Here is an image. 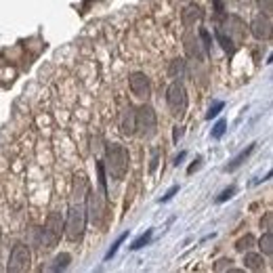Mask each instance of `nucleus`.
<instances>
[{
  "label": "nucleus",
  "instance_id": "obj_1",
  "mask_svg": "<svg viewBox=\"0 0 273 273\" xmlns=\"http://www.w3.org/2000/svg\"><path fill=\"white\" fill-rule=\"evenodd\" d=\"M86 229V202H72L63 221V235L69 242H80Z\"/></svg>",
  "mask_w": 273,
  "mask_h": 273
},
{
  "label": "nucleus",
  "instance_id": "obj_2",
  "mask_svg": "<svg viewBox=\"0 0 273 273\" xmlns=\"http://www.w3.org/2000/svg\"><path fill=\"white\" fill-rule=\"evenodd\" d=\"M128 151L124 145L120 143H108L105 145V160H103V166L105 170H108V174L112 176V179L120 181L124 179V174L128 170Z\"/></svg>",
  "mask_w": 273,
  "mask_h": 273
},
{
  "label": "nucleus",
  "instance_id": "obj_3",
  "mask_svg": "<svg viewBox=\"0 0 273 273\" xmlns=\"http://www.w3.org/2000/svg\"><path fill=\"white\" fill-rule=\"evenodd\" d=\"M135 133L143 139H151L158 133V116L149 103H143L139 110H135Z\"/></svg>",
  "mask_w": 273,
  "mask_h": 273
},
{
  "label": "nucleus",
  "instance_id": "obj_4",
  "mask_svg": "<svg viewBox=\"0 0 273 273\" xmlns=\"http://www.w3.org/2000/svg\"><path fill=\"white\" fill-rule=\"evenodd\" d=\"M61 233H63V217L59 210H55L46 219L44 229H40V248L53 250L59 244V240H61Z\"/></svg>",
  "mask_w": 273,
  "mask_h": 273
},
{
  "label": "nucleus",
  "instance_id": "obj_5",
  "mask_svg": "<svg viewBox=\"0 0 273 273\" xmlns=\"http://www.w3.org/2000/svg\"><path fill=\"white\" fill-rule=\"evenodd\" d=\"M105 202H108V187L99 185V192L86 194V219H90L95 227H101V223H103Z\"/></svg>",
  "mask_w": 273,
  "mask_h": 273
},
{
  "label": "nucleus",
  "instance_id": "obj_6",
  "mask_svg": "<svg viewBox=\"0 0 273 273\" xmlns=\"http://www.w3.org/2000/svg\"><path fill=\"white\" fill-rule=\"evenodd\" d=\"M166 105L172 116H183L187 112V90L181 80H172L168 90H166Z\"/></svg>",
  "mask_w": 273,
  "mask_h": 273
},
{
  "label": "nucleus",
  "instance_id": "obj_7",
  "mask_svg": "<svg viewBox=\"0 0 273 273\" xmlns=\"http://www.w3.org/2000/svg\"><path fill=\"white\" fill-rule=\"evenodd\" d=\"M32 267V252H30V246L26 244H17L13 250H11V256H9V265L7 269L11 273H23Z\"/></svg>",
  "mask_w": 273,
  "mask_h": 273
},
{
  "label": "nucleus",
  "instance_id": "obj_8",
  "mask_svg": "<svg viewBox=\"0 0 273 273\" xmlns=\"http://www.w3.org/2000/svg\"><path fill=\"white\" fill-rule=\"evenodd\" d=\"M128 84H130V90H133V95L137 99H143L147 101L149 95H151V82L147 78V74L143 72H133L128 76Z\"/></svg>",
  "mask_w": 273,
  "mask_h": 273
},
{
  "label": "nucleus",
  "instance_id": "obj_9",
  "mask_svg": "<svg viewBox=\"0 0 273 273\" xmlns=\"http://www.w3.org/2000/svg\"><path fill=\"white\" fill-rule=\"evenodd\" d=\"M250 32H252V36L258 38V40H267L271 38V17L265 15V13H260L252 19L250 23Z\"/></svg>",
  "mask_w": 273,
  "mask_h": 273
},
{
  "label": "nucleus",
  "instance_id": "obj_10",
  "mask_svg": "<svg viewBox=\"0 0 273 273\" xmlns=\"http://www.w3.org/2000/svg\"><path fill=\"white\" fill-rule=\"evenodd\" d=\"M183 42H185V51H187L189 59H196V61H202V59H204L206 51H204V46H202V40L194 36L192 30H187V34L183 36Z\"/></svg>",
  "mask_w": 273,
  "mask_h": 273
},
{
  "label": "nucleus",
  "instance_id": "obj_11",
  "mask_svg": "<svg viewBox=\"0 0 273 273\" xmlns=\"http://www.w3.org/2000/svg\"><path fill=\"white\" fill-rule=\"evenodd\" d=\"M120 130L128 137L135 135V105L133 103H126L120 114Z\"/></svg>",
  "mask_w": 273,
  "mask_h": 273
},
{
  "label": "nucleus",
  "instance_id": "obj_12",
  "mask_svg": "<svg viewBox=\"0 0 273 273\" xmlns=\"http://www.w3.org/2000/svg\"><path fill=\"white\" fill-rule=\"evenodd\" d=\"M202 17H204V13H202L200 5H187L183 11V26L187 30H192L198 21H202Z\"/></svg>",
  "mask_w": 273,
  "mask_h": 273
},
{
  "label": "nucleus",
  "instance_id": "obj_13",
  "mask_svg": "<svg viewBox=\"0 0 273 273\" xmlns=\"http://www.w3.org/2000/svg\"><path fill=\"white\" fill-rule=\"evenodd\" d=\"M256 149V143H250V145H248L246 149H242L240 153H237V156L227 164V166H225V172H233V170H237V168H240V166L248 160V158H250L252 156V151Z\"/></svg>",
  "mask_w": 273,
  "mask_h": 273
},
{
  "label": "nucleus",
  "instance_id": "obj_14",
  "mask_svg": "<svg viewBox=\"0 0 273 273\" xmlns=\"http://www.w3.org/2000/svg\"><path fill=\"white\" fill-rule=\"evenodd\" d=\"M244 265L248 269H252V271H260V269H263V265H265V258H263V254H256V252H248L246 250Z\"/></svg>",
  "mask_w": 273,
  "mask_h": 273
},
{
  "label": "nucleus",
  "instance_id": "obj_15",
  "mask_svg": "<svg viewBox=\"0 0 273 273\" xmlns=\"http://www.w3.org/2000/svg\"><path fill=\"white\" fill-rule=\"evenodd\" d=\"M187 72V63L183 61V59H172L170 65H168V76L172 80H181Z\"/></svg>",
  "mask_w": 273,
  "mask_h": 273
},
{
  "label": "nucleus",
  "instance_id": "obj_16",
  "mask_svg": "<svg viewBox=\"0 0 273 273\" xmlns=\"http://www.w3.org/2000/svg\"><path fill=\"white\" fill-rule=\"evenodd\" d=\"M258 248H260V254L263 256H273V231L267 229L263 233V237L258 240Z\"/></svg>",
  "mask_w": 273,
  "mask_h": 273
},
{
  "label": "nucleus",
  "instance_id": "obj_17",
  "mask_svg": "<svg viewBox=\"0 0 273 273\" xmlns=\"http://www.w3.org/2000/svg\"><path fill=\"white\" fill-rule=\"evenodd\" d=\"M215 34H217L219 44L223 46L225 51H227V53H233V51H235V42H233V38H231V36H227V34H225L221 28H217V30H215Z\"/></svg>",
  "mask_w": 273,
  "mask_h": 273
},
{
  "label": "nucleus",
  "instance_id": "obj_18",
  "mask_svg": "<svg viewBox=\"0 0 273 273\" xmlns=\"http://www.w3.org/2000/svg\"><path fill=\"white\" fill-rule=\"evenodd\" d=\"M256 244V240H254V235H250V233H246L244 237H240V240L235 242V250L237 252H246V250H250V248Z\"/></svg>",
  "mask_w": 273,
  "mask_h": 273
},
{
  "label": "nucleus",
  "instance_id": "obj_19",
  "mask_svg": "<svg viewBox=\"0 0 273 273\" xmlns=\"http://www.w3.org/2000/svg\"><path fill=\"white\" fill-rule=\"evenodd\" d=\"M69 260H72V254H67V252H61V254H57L55 260H53V265H51V271H61L69 265Z\"/></svg>",
  "mask_w": 273,
  "mask_h": 273
},
{
  "label": "nucleus",
  "instance_id": "obj_20",
  "mask_svg": "<svg viewBox=\"0 0 273 273\" xmlns=\"http://www.w3.org/2000/svg\"><path fill=\"white\" fill-rule=\"evenodd\" d=\"M151 235H153V229H147L143 235H139L137 240L133 242V246H130V250H141V248H145L151 242Z\"/></svg>",
  "mask_w": 273,
  "mask_h": 273
},
{
  "label": "nucleus",
  "instance_id": "obj_21",
  "mask_svg": "<svg viewBox=\"0 0 273 273\" xmlns=\"http://www.w3.org/2000/svg\"><path fill=\"white\" fill-rule=\"evenodd\" d=\"M126 237H128V231H124L120 237H118V240L112 244V248H110V250H108V254H105V260H110V258H114L116 256V252H118V248H120L122 246V242L126 240Z\"/></svg>",
  "mask_w": 273,
  "mask_h": 273
},
{
  "label": "nucleus",
  "instance_id": "obj_22",
  "mask_svg": "<svg viewBox=\"0 0 273 273\" xmlns=\"http://www.w3.org/2000/svg\"><path fill=\"white\" fill-rule=\"evenodd\" d=\"M231 263H233L231 258H221L219 263L215 265V271H219V273H223V271H231V269H233V265H231Z\"/></svg>",
  "mask_w": 273,
  "mask_h": 273
},
{
  "label": "nucleus",
  "instance_id": "obj_23",
  "mask_svg": "<svg viewBox=\"0 0 273 273\" xmlns=\"http://www.w3.org/2000/svg\"><path fill=\"white\" fill-rule=\"evenodd\" d=\"M225 130H227V124H225V120H219L215 130H212V139H221L225 135Z\"/></svg>",
  "mask_w": 273,
  "mask_h": 273
},
{
  "label": "nucleus",
  "instance_id": "obj_24",
  "mask_svg": "<svg viewBox=\"0 0 273 273\" xmlns=\"http://www.w3.org/2000/svg\"><path fill=\"white\" fill-rule=\"evenodd\" d=\"M258 9L263 11L265 15L271 17V13H273V0H258Z\"/></svg>",
  "mask_w": 273,
  "mask_h": 273
},
{
  "label": "nucleus",
  "instance_id": "obj_25",
  "mask_svg": "<svg viewBox=\"0 0 273 273\" xmlns=\"http://www.w3.org/2000/svg\"><path fill=\"white\" fill-rule=\"evenodd\" d=\"M223 105H225L223 101H217L215 105H212V108H210V112L206 114V118H208V120H212V118H217V116H219V112L223 110Z\"/></svg>",
  "mask_w": 273,
  "mask_h": 273
},
{
  "label": "nucleus",
  "instance_id": "obj_26",
  "mask_svg": "<svg viewBox=\"0 0 273 273\" xmlns=\"http://www.w3.org/2000/svg\"><path fill=\"white\" fill-rule=\"evenodd\" d=\"M233 194H235V187H229V189H225V192L217 198V202H219V204H223V202H227L229 198H233Z\"/></svg>",
  "mask_w": 273,
  "mask_h": 273
},
{
  "label": "nucleus",
  "instance_id": "obj_27",
  "mask_svg": "<svg viewBox=\"0 0 273 273\" xmlns=\"http://www.w3.org/2000/svg\"><path fill=\"white\" fill-rule=\"evenodd\" d=\"M176 192H179V185H172V187L168 189V192H166V196H164L160 202H162V204H166V202H170V200L174 198V194H176Z\"/></svg>",
  "mask_w": 273,
  "mask_h": 273
},
{
  "label": "nucleus",
  "instance_id": "obj_28",
  "mask_svg": "<svg viewBox=\"0 0 273 273\" xmlns=\"http://www.w3.org/2000/svg\"><path fill=\"white\" fill-rule=\"evenodd\" d=\"M158 158H160V149H153L151 151V164H149V172H153L158 168Z\"/></svg>",
  "mask_w": 273,
  "mask_h": 273
},
{
  "label": "nucleus",
  "instance_id": "obj_29",
  "mask_svg": "<svg viewBox=\"0 0 273 273\" xmlns=\"http://www.w3.org/2000/svg\"><path fill=\"white\" fill-rule=\"evenodd\" d=\"M200 164H202V158H198V160H196V164H192V166H189V168H187V172L192 174L194 170H198V168H200Z\"/></svg>",
  "mask_w": 273,
  "mask_h": 273
},
{
  "label": "nucleus",
  "instance_id": "obj_30",
  "mask_svg": "<svg viewBox=\"0 0 273 273\" xmlns=\"http://www.w3.org/2000/svg\"><path fill=\"white\" fill-rule=\"evenodd\" d=\"M215 9H217V15H223V0H215Z\"/></svg>",
  "mask_w": 273,
  "mask_h": 273
},
{
  "label": "nucleus",
  "instance_id": "obj_31",
  "mask_svg": "<svg viewBox=\"0 0 273 273\" xmlns=\"http://www.w3.org/2000/svg\"><path fill=\"white\" fill-rule=\"evenodd\" d=\"M271 219H273V215H271V212H267V217H265V229H271Z\"/></svg>",
  "mask_w": 273,
  "mask_h": 273
},
{
  "label": "nucleus",
  "instance_id": "obj_32",
  "mask_svg": "<svg viewBox=\"0 0 273 273\" xmlns=\"http://www.w3.org/2000/svg\"><path fill=\"white\" fill-rule=\"evenodd\" d=\"M181 135H183V130H181L179 126H176V128H174V141H176V139H179Z\"/></svg>",
  "mask_w": 273,
  "mask_h": 273
},
{
  "label": "nucleus",
  "instance_id": "obj_33",
  "mask_svg": "<svg viewBox=\"0 0 273 273\" xmlns=\"http://www.w3.org/2000/svg\"><path fill=\"white\" fill-rule=\"evenodd\" d=\"M183 158H185V151H183V153H179V156H176V160H174V164H176V166H179Z\"/></svg>",
  "mask_w": 273,
  "mask_h": 273
}]
</instances>
